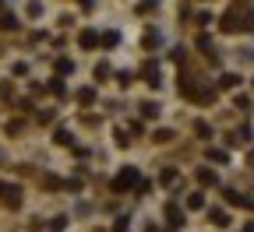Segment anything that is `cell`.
Instances as JSON below:
<instances>
[{
  "mask_svg": "<svg viewBox=\"0 0 254 232\" xmlns=\"http://www.w3.org/2000/svg\"><path fill=\"white\" fill-rule=\"evenodd\" d=\"M254 28V7L247 4H233L222 14V32H251Z\"/></svg>",
  "mask_w": 254,
  "mask_h": 232,
  "instance_id": "6da1fadb",
  "label": "cell"
},
{
  "mask_svg": "<svg viewBox=\"0 0 254 232\" xmlns=\"http://www.w3.org/2000/svg\"><path fill=\"white\" fill-rule=\"evenodd\" d=\"M141 183V173L134 169V165H124V169L113 176V193H127V190H138Z\"/></svg>",
  "mask_w": 254,
  "mask_h": 232,
  "instance_id": "7a4b0ae2",
  "label": "cell"
},
{
  "mask_svg": "<svg viewBox=\"0 0 254 232\" xmlns=\"http://www.w3.org/2000/svg\"><path fill=\"white\" fill-rule=\"evenodd\" d=\"M0 204L7 211H18L21 208V186L18 183H0Z\"/></svg>",
  "mask_w": 254,
  "mask_h": 232,
  "instance_id": "3957f363",
  "label": "cell"
},
{
  "mask_svg": "<svg viewBox=\"0 0 254 232\" xmlns=\"http://www.w3.org/2000/svg\"><path fill=\"white\" fill-rule=\"evenodd\" d=\"M166 225H170V232H180L184 229V211L177 204H166Z\"/></svg>",
  "mask_w": 254,
  "mask_h": 232,
  "instance_id": "277c9868",
  "label": "cell"
},
{
  "mask_svg": "<svg viewBox=\"0 0 254 232\" xmlns=\"http://www.w3.org/2000/svg\"><path fill=\"white\" fill-rule=\"evenodd\" d=\"M222 197H226V204H233V208H254V201L247 193H240V190H226Z\"/></svg>",
  "mask_w": 254,
  "mask_h": 232,
  "instance_id": "5b68a950",
  "label": "cell"
},
{
  "mask_svg": "<svg viewBox=\"0 0 254 232\" xmlns=\"http://www.w3.org/2000/svg\"><path fill=\"white\" fill-rule=\"evenodd\" d=\"M141 78H145L152 88H159V85H163V81H159V63H155V60H148L145 67H141Z\"/></svg>",
  "mask_w": 254,
  "mask_h": 232,
  "instance_id": "8992f818",
  "label": "cell"
},
{
  "mask_svg": "<svg viewBox=\"0 0 254 232\" xmlns=\"http://www.w3.org/2000/svg\"><path fill=\"white\" fill-rule=\"evenodd\" d=\"M78 46H81V49H92V46H99V32H92V28H85L81 36H78Z\"/></svg>",
  "mask_w": 254,
  "mask_h": 232,
  "instance_id": "52a82bcc",
  "label": "cell"
},
{
  "mask_svg": "<svg viewBox=\"0 0 254 232\" xmlns=\"http://www.w3.org/2000/svg\"><path fill=\"white\" fill-rule=\"evenodd\" d=\"M53 144H64V148H71V130H53Z\"/></svg>",
  "mask_w": 254,
  "mask_h": 232,
  "instance_id": "ba28073f",
  "label": "cell"
},
{
  "mask_svg": "<svg viewBox=\"0 0 254 232\" xmlns=\"http://www.w3.org/2000/svg\"><path fill=\"white\" fill-rule=\"evenodd\" d=\"M198 183H201V186H215L219 180H215V173H212V169H198Z\"/></svg>",
  "mask_w": 254,
  "mask_h": 232,
  "instance_id": "9c48e42d",
  "label": "cell"
},
{
  "mask_svg": "<svg viewBox=\"0 0 254 232\" xmlns=\"http://www.w3.org/2000/svg\"><path fill=\"white\" fill-rule=\"evenodd\" d=\"M208 218H212V225H219V229H226V225H230L226 211H219V208H215V211H208Z\"/></svg>",
  "mask_w": 254,
  "mask_h": 232,
  "instance_id": "30bf717a",
  "label": "cell"
},
{
  "mask_svg": "<svg viewBox=\"0 0 254 232\" xmlns=\"http://www.w3.org/2000/svg\"><path fill=\"white\" fill-rule=\"evenodd\" d=\"M78 102H81V106H92V102H95V88H81V92H78Z\"/></svg>",
  "mask_w": 254,
  "mask_h": 232,
  "instance_id": "8fae6325",
  "label": "cell"
},
{
  "mask_svg": "<svg viewBox=\"0 0 254 232\" xmlns=\"http://www.w3.org/2000/svg\"><path fill=\"white\" fill-rule=\"evenodd\" d=\"M187 208H190V211L205 208V193H190V197H187Z\"/></svg>",
  "mask_w": 254,
  "mask_h": 232,
  "instance_id": "7c38bea8",
  "label": "cell"
},
{
  "mask_svg": "<svg viewBox=\"0 0 254 232\" xmlns=\"http://www.w3.org/2000/svg\"><path fill=\"white\" fill-rule=\"evenodd\" d=\"M141 116H145V120H155V116H159V102H145V106H141Z\"/></svg>",
  "mask_w": 254,
  "mask_h": 232,
  "instance_id": "4fadbf2b",
  "label": "cell"
},
{
  "mask_svg": "<svg viewBox=\"0 0 254 232\" xmlns=\"http://www.w3.org/2000/svg\"><path fill=\"white\" fill-rule=\"evenodd\" d=\"M14 28H18V21L11 14H0V32H14Z\"/></svg>",
  "mask_w": 254,
  "mask_h": 232,
  "instance_id": "5bb4252c",
  "label": "cell"
},
{
  "mask_svg": "<svg viewBox=\"0 0 254 232\" xmlns=\"http://www.w3.org/2000/svg\"><path fill=\"white\" fill-rule=\"evenodd\" d=\"M237 85H240L237 74H222V78H219V88H237Z\"/></svg>",
  "mask_w": 254,
  "mask_h": 232,
  "instance_id": "9a60e30c",
  "label": "cell"
},
{
  "mask_svg": "<svg viewBox=\"0 0 254 232\" xmlns=\"http://www.w3.org/2000/svg\"><path fill=\"white\" fill-rule=\"evenodd\" d=\"M46 88H50L53 95H60V98H64V95H67V88H64V81H60V78H53V81H50Z\"/></svg>",
  "mask_w": 254,
  "mask_h": 232,
  "instance_id": "2e32d148",
  "label": "cell"
},
{
  "mask_svg": "<svg viewBox=\"0 0 254 232\" xmlns=\"http://www.w3.org/2000/svg\"><path fill=\"white\" fill-rule=\"evenodd\" d=\"M99 43H103L106 49H113V46H117V32H103V36H99Z\"/></svg>",
  "mask_w": 254,
  "mask_h": 232,
  "instance_id": "e0dca14e",
  "label": "cell"
},
{
  "mask_svg": "<svg viewBox=\"0 0 254 232\" xmlns=\"http://www.w3.org/2000/svg\"><path fill=\"white\" fill-rule=\"evenodd\" d=\"M194 130H198V138H212V127H208L205 120H198V123H194Z\"/></svg>",
  "mask_w": 254,
  "mask_h": 232,
  "instance_id": "ac0fdd59",
  "label": "cell"
},
{
  "mask_svg": "<svg viewBox=\"0 0 254 232\" xmlns=\"http://www.w3.org/2000/svg\"><path fill=\"white\" fill-rule=\"evenodd\" d=\"M71 71H74L71 60H57V74H71Z\"/></svg>",
  "mask_w": 254,
  "mask_h": 232,
  "instance_id": "d6986e66",
  "label": "cell"
},
{
  "mask_svg": "<svg viewBox=\"0 0 254 232\" xmlns=\"http://www.w3.org/2000/svg\"><path fill=\"white\" fill-rule=\"evenodd\" d=\"M141 43H145L148 49H152V46H159V32H145V39H141Z\"/></svg>",
  "mask_w": 254,
  "mask_h": 232,
  "instance_id": "ffe728a7",
  "label": "cell"
},
{
  "mask_svg": "<svg viewBox=\"0 0 254 232\" xmlns=\"http://www.w3.org/2000/svg\"><path fill=\"white\" fill-rule=\"evenodd\" d=\"M14 95V88H11V81H0V98H11Z\"/></svg>",
  "mask_w": 254,
  "mask_h": 232,
  "instance_id": "44dd1931",
  "label": "cell"
},
{
  "mask_svg": "<svg viewBox=\"0 0 254 232\" xmlns=\"http://www.w3.org/2000/svg\"><path fill=\"white\" fill-rule=\"evenodd\" d=\"M208 158H212V162H226L230 155H226V151H219V148H212V151H208Z\"/></svg>",
  "mask_w": 254,
  "mask_h": 232,
  "instance_id": "7402d4cb",
  "label": "cell"
},
{
  "mask_svg": "<svg viewBox=\"0 0 254 232\" xmlns=\"http://www.w3.org/2000/svg\"><path fill=\"white\" fill-rule=\"evenodd\" d=\"M155 141L166 144V141H173V134H170V130H155Z\"/></svg>",
  "mask_w": 254,
  "mask_h": 232,
  "instance_id": "603a6c76",
  "label": "cell"
},
{
  "mask_svg": "<svg viewBox=\"0 0 254 232\" xmlns=\"http://www.w3.org/2000/svg\"><path fill=\"white\" fill-rule=\"evenodd\" d=\"M163 183L173 186V183H177V169H166V173H163Z\"/></svg>",
  "mask_w": 254,
  "mask_h": 232,
  "instance_id": "cb8c5ba5",
  "label": "cell"
},
{
  "mask_svg": "<svg viewBox=\"0 0 254 232\" xmlns=\"http://www.w3.org/2000/svg\"><path fill=\"white\" fill-rule=\"evenodd\" d=\"M113 232H127V218H117L113 222Z\"/></svg>",
  "mask_w": 254,
  "mask_h": 232,
  "instance_id": "d4e9b609",
  "label": "cell"
},
{
  "mask_svg": "<svg viewBox=\"0 0 254 232\" xmlns=\"http://www.w3.org/2000/svg\"><path fill=\"white\" fill-rule=\"evenodd\" d=\"M244 232H254V225H244Z\"/></svg>",
  "mask_w": 254,
  "mask_h": 232,
  "instance_id": "484cf974",
  "label": "cell"
}]
</instances>
